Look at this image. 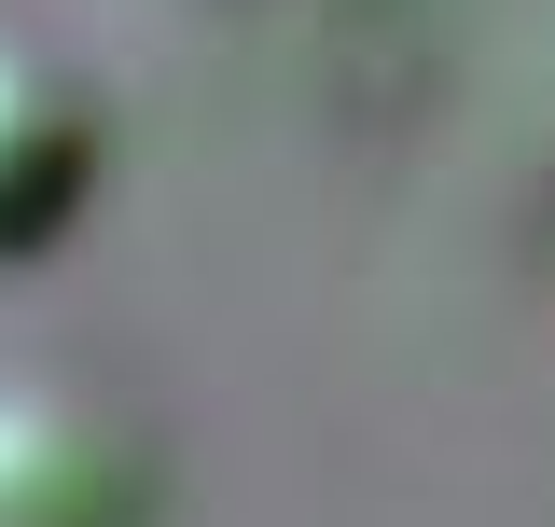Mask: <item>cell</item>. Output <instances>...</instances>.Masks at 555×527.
Here are the masks:
<instances>
[{
	"label": "cell",
	"instance_id": "6da1fadb",
	"mask_svg": "<svg viewBox=\"0 0 555 527\" xmlns=\"http://www.w3.org/2000/svg\"><path fill=\"white\" fill-rule=\"evenodd\" d=\"M153 514V445L98 389L0 375V527H139Z\"/></svg>",
	"mask_w": 555,
	"mask_h": 527
},
{
	"label": "cell",
	"instance_id": "7a4b0ae2",
	"mask_svg": "<svg viewBox=\"0 0 555 527\" xmlns=\"http://www.w3.org/2000/svg\"><path fill=\"white\" fill-rule=\"evenodd\" d=\"M83 195H98V98H83L42 42L0 28V264L42 250Z\"/></svg>",
	"mask_w": 555,
	"mask_h": 527
}]
</instances>
